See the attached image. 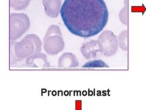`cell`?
I'll return each mask as SVG.
<instances>
[{
    "instance_id": "1",
    "label": "cell",
    "mask_w": 146,
    "mask_h": 110,
    "mask_svg": "<svg viewBox=\"0 0 146 110\" xmlns=\"http://www.w3.org/2000/svg\"><path fill=\"white\" fill-rule=\"evenodd\" d=\"M60 15L63 24L72 34L89 38L104 29L109 13L104 0H65Z\"/></svg>"
},
{
    "instance_id": "4",
    "label": "cell",
    "mask_w": 146,
    "mask_h": 110,
    "mask_svg": "<svg viewBox=\"0 0 146 110\" xmlns=\"http://www.w3.org/2000/svg\"><path fill=\"white\" fill-rule=\"evenodd\" d=\"M29 18L25 13H11L9 16V40L15 41L28 31Z\"/></svg>"
},
{
    "instance_id": "9",
    "label": "cell",
    "mask_w": 146,
    "mask_h": 110,
    "mask_svg": "<svg viewBox=\"0 0 146 110\" xmlns=\"http://www.w3.org/2000/svg\"><path fill=\"white\" fill-rule=\"evenodd\" d=\"M79 62L76 56L72 53H63L58 59V67L60 68H76Z\"/></svg>"
},
{
    "instance_id": "3",
    "label": "cell",
    "mask_w": 146,
    "mask_h": 110,
    "mask_svg": "<svg viewBox=\"0 0 146 110\" xmlns=\"http://www.w3.org/2000/svg\"><path fill=\"white\" fill-rule=\"evenodd\" d=\"M45 53L50 56H55L62 52L65 47L60 28L52 25L48 27L43 40Z\"/></svg>"
},
{
    "instance_id": "13",
    "label": "cell",
    "mask_w": 146,
    "mask_h": 110,
    "mask_svg": "<svg viewBox=\"0 0 146 110\" xmlns=\"http://www.w3.org/2000/svg\"><path fill=\"white\" fill-rule=\"evenodd\" d=\"M15 41H10L9 43V50H10V61H9V64H10V66H12L13 65H15L18 62L21 61L20 59H18L15 55L14 51H13V44H14Z\"/></svg>"
},
{
    "instance_id": "12",
    "label": "cell",
    "mask_w": 146,
    "mask_h": 110,
    "mask_svg": "<svg viewBox=\"0 0 146 110\" xmlns=\"http://www.w3.org/2000/svg\"><path fill=\"white\" fill-rule=\"evenodd\" d=\"M108 64L100 59H94L86 62L82 66L83 68H106L108 67Z\"/></svg>"
},
{
    "instance_id": "6",
    "label": "cell",
    "mask_w": 146,
    "mask_h": 110,
    "mask_svg": "<svg viewBox=\"0 0 146 110\" xmlns=\"http://www.w3.org/2000/svg\"><path fill=\"white\" fill-rule=\"evenodd\" d=\"M80 53L86 59H93L96 58L98 53L102 54V47L100 41L98 40H91L89 42H85L80 48Z\"/></svg>"
},
{
    "instance_id": "14",
    "label": "cell",
    "mask_w": 146,
    "mask_h": 110,
    "mask_svg": "<svg viewBox=\"0 0 146 110\" xmlns=\"http://www.w3.org/2000/svg\"><path fill=\"white\" fill-rule=\"evenodd\" d=\"M128 7H127V0H125V6L121 9L119 12V19L121 23L125 25H127V14H128Z\"/></svg>"
},
{
    "instance_id": "7",
    "label": "cell",
    "mask_w": 146,
    "mask_h": 110,
    "mask_svg": "<svg viewBox=\"0 0 146 110\" xmlns=\"http://www.w3.org/2000/svg\"><path fill=\"white\" fill-rule=\"evenodd\" d=\"M26 64L28 67L48 68L50 63L47 60V55L42 53H36L26 59Z\"/></svg>"
},
{
    "instance_id": "11",
    "label": "cell",
    "mask_w": 146,
    "mask_h": 110,
    "mask_svg": "<svg viewBox=\"0 0 146 110\" xmlns=\"http://www.w3.org/2000/svg\"><path fill=\"white\" fill-rule=\"evenodd\" d=\"M118 42L119 47L124 50L127 51L128 50V32L127 30L123 31L119 34L118 36Z\"/></svg>"
},
{
    "instance_id": "2",
    "label": "cell",
    "mask_w": 146,
    "mask_h": 110,
    "mask_svg": "<svg viewBox=\"0 0 146 110\" xmlns=\"http://www.w3.org/2000/svg\"><path fill=\"white\" fill-rule=\"evenodd\" d=\"M42 42L39 37L34 34L26 36L20 42H14L13 51L15 56L21 61L36 53L41 52Z\"/></svg>"
},
{
    "instance_id": "8",
    "label": "cell",
    "mask_w": 146,
    "mask_h": 110,
    "mask_svg": "<svg viewBox=\"0 0 146 110\" xmlns=\"http://www.w3.org/2000/svg\"><path fill=\"white\" fill-rule=\"evenodd\" d=\"M44 13L50 18H57L60 13L62 0H42Z\"/></svg>"
},
{
    "instance_id": "10",
    "label": "cell",
    "mask_w": 146,
    "mask_h": 110,
    "mask_svg": "<svg viewBox=\"0 0 146 110\" xmlns=\"http://www.w3.org/2000/svg\"><path fill=\"white\" fill-rule=\"evenodd\" d=\"M31 0H9V6L15 11H21L26 8Z\"/></svg>"
},
{
    "instance_id": "5",
    "label": "cell",
    "mask_w": 146,
    "mask_h": 110,
    "mask_svg": "<svg viewBox=\"0 0 146 110\" xmlns=\"http://www.w3.org/2000/svg\"><path fill=\"white\" fill-rule=\"evenodd\" d=\"M102 47V54L104 56H113L118 50L119 42L117 36L111 31H103L98 38Z\"/></svg>"
}]
</instances>
